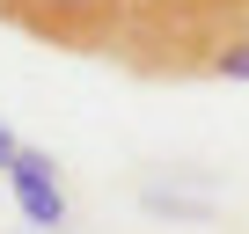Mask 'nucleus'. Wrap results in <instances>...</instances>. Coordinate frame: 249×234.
Returning a JSON list of instances; mask_svg holds the SVG:
<instances>
[{
	"label": "nucleus",
	"mask_w": 249,
	"mask_h": 234,
	"mask_svg": "<svg viewBox=\"0 0 249 234\" xmlns=\"http://www.w3.org/2000/svg\"><path fill=\"white\" fill-rule=\"evenodd\" d=\"M30 234H66V227H30Z\"/></svg>",
	"instance_id": "obj_6"
},
{
	"label": "nucleus",
	"mask_w": 249,
	"mask_h": 234,
	"mask_svg": "<svg viewBox=\"0 0 249 234\" xmlns=\"http://www.w3.org/2000/svg\"><path fill=\"white\" fill-rule=\"evenodd\" d=\"M213 81H249V37H234V44L213 59Z\"/></svg>",
	"instance_id": "obj_4"
},
{
	"label": "nucleus",
	"mask_w": 249,
	"mask_h": 234,
	"mask_svg": "<svg viewBox=\"0 0 249 234\" xmlns=\"http://www.w3.org/2000/svg\"><path fill=\"white\" fill-rule=\"evenodd\" d=\"M0 183H8V176H0Z\"/></svg>",
	"instance_id": "obj_7"
},
{
	"label": "nucleus",
	"mask_w": 249,
	"mask_h": 234,
	"mask_svg": "<svg viewBox=\"0 0 249 234\" xmlns=\"http://www.w3.org/2000/svg\"><path fill=\"white\" fill-rule=\"evenodd\" d=\"M140 205L154 219H213V183H183V176H147L140 183Z\"/></svg>",
	"instance_id": "obj_3"
},
{
	"label": "nucleus",
	"mask_w": 249,
	"mask_h": 234,
	"mask_svg": "<svg viewBox=\"0 0 249 234\" xmlns=\"http://www.w3.org/2000/svg\"><path fill=\"white\" fill-rule=\"evenodd\" d=\"M15 154H22V139L8 132V117H0V176H8V161H15Z\"/></svg>",
	"instance_id": "obj_5"
},
{
	"label": "nucleus",
	"mask_w": 249,
	"mask_h": 234,
	"mask_svg": "<svg viewBox=\"0 0 249 234\" xmlns=\"http://www.w3.org/2000/svg\"><path fill=\"white\" fill-rule=\"evenodd\" d=\"M132 8L140 0H0V22L59 51H117Z\"/></svg>",
	"instance_id": "obj_1"
},
{
	"label": "nucleus",
	"mask_w": 249,
	"mask_h": 234,
	"mask_svg": "<svg viewBox=\"0 0 249 234\" xmlns=\"http://www.w3.org/2000/svg\"><path fill=\"white\" fill-rule=\"evenodd\" d=\"M8 190H15V205H22L30 227H66V183H59L52 154L22 147V154L8 161Z\"/></svg>",
	"instance_id": "obj_2"
}]
</instances>
